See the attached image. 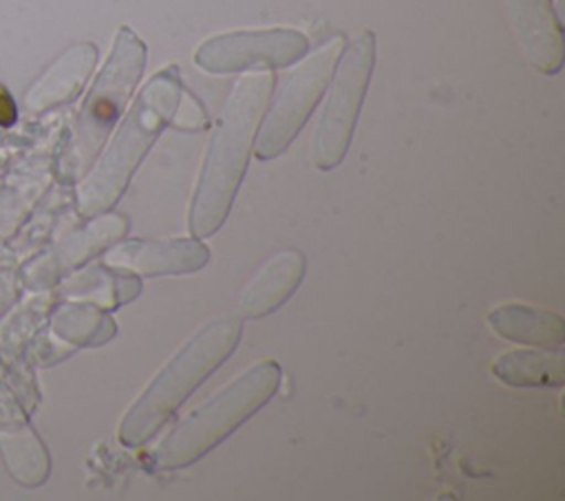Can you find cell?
<instances>
[{"label":"cell","instance_id":"cell-3","mask_svg":"<svg viewBox=\"0 0 565 501\" xmlns=\"http://www.w3.org/2000/svg\"><path fill=\"white\" fill-rule=\"evenodd\" d=\"M241 331L243 324L238 316H218L205 322L126 411L117 430L119 441L130 448L146 444L185 397L232 355Z\"/></svg>","mask_w":565,"mask_h":501},{"label":"cell","instance_id":"cell-7","mask_svg":"<svg viewBox=\"0 0 565 501\" xmlns=\"http://www.w3.org/2000/svg\"><path fill=\"white\" fill-rule=\"evenodd\" d=\"M342 35L331 38L287 75L256 137L258 159H274L294 141L327 88L335 60L342 53Z\"/></svg>","mask_w":565,"mask_h":501},{"label":"cell","instance_id":"cell-4","mask_svg":"<svg viewBox=\"0 0 565 501\" xmlns=\"http://www.w3.org/2000/svg\"><path fill=\"white\" fill-rule=\"evenodd\" d=\"M278 384L280 366L274 360L252 364L168 430L152 450L154 466L177 470L194 463L260 411Z\"/></svg>","mask_w":565,"mask_h":501},{"label":"cell","instance_id":"cell-2","mask_svg":"<svg viewBox=\"0 0 565 501\" xmlns=\"http://www.w3.org/2000/svg\"><path fill=\"white\" fill-rule=\"evenodd\" d=\"M181 95L183 84L177 66H166L148 79L117 135L77 185V212L82 216L108 212L119 201L137 166L179 110Z\"/></svg>","mask_w":565,"mask_h":501},{"label":"cell","instance_id":"cell-17","mask_svg":"<svg viewBox=\"0 0 565 501\" xmlns=\"http://www.w3.org/2000/svg\"><path fill=\"white\" fill-rule=\"evenodd\" d=\"M51 333L68 347H99L117 333V324L97 305L66 300L51 311Z\"/></svg>","mask_w":565,"mask_h":501},{"label":"cell","instance_id":"cell-19","mask_svg":"<svg viewBox=\"0 0 565 501\" xmlns=\"http://www.w3.org/2000/svg\"><path fill=\"white\" fill-rule=\"evenodd\" d=\"M18 296V280L13 274H0V316L11 307Z\"/></svg>","mask_w":565,"mask_h":501},{"label":"cell","instance_id":"cell-11","mask_svg":"<svg viewBox=\"0 0 565 501\" xmlns=\"http://www.w3.org/2000/svg\"><path fill=\"white\" fill-rule=\"evenodd\" d=\"M505 7L525 60L543 75L558 73L565 44L552 0H505Z\"/></svg>","mask_w":565,"mask_h":501},{"label":"cell","instance_id":"cell-10","mask_svg":"<svg viewBox=\"0 0 565 501\" xmlns=\"http://www.w3.org/2000/svg\"><path fill=\"white\" fill-rule=\"evenodd\" d=\"M210 260V249L196 236L174 238H132L113 245L104 263L137 276L190 274Z\"/></svg>","mask_w":565,"mask_h":501},{"label":"cell","instance_id":"cell-15","mask_svg":"<svg viewBox=\"0 0 565 501\" xmlns=\"http://www.w3.org/2000/svg\"><path fill=\"white\" fill-rule=\"evenodd\" d=\"M492 331L510 342L539 349H561L565 340V322L558 313L521 302H505L488 313Z\"/></svg>","mask_w":565,"mask_h":501},{"label":"cell","instance_id":"cell-1","mask_svg":"<svg viewBox=\"0 0 565 501\" xmlns=\"http://www.w3.org/2000/svg\"><path fill=\"white\" fill-rule=\"evenodd\" d=\"M271 88L274 77L269 73L245 75L236 82L212 132L192 196L188 216L192 236L203 238L214 234L230 214Z\"/></svg>","mask_w":565,"mask_h":501},{"label":"cell","instance_id":"cell-5","mask_svg":"<svg viewBox=\"0 0 565 501\" xmlns=\"http://www.w3.org/2000/svg\"><path fill=\"white\" fill-rule=\"evenodd\" d=\"M143 66L146 44L132 29L121 26L115 35L110 55L79 110L75 130L60 154L57 174L64 183L82 179L93 166L141 79Z\"/></svg>","mask_w":565,"mask_h":501},{"label":"cell","instance_id":"cell-9","mask_svg":"<svg viewBox=\"0 0 565 501\" xmlns=\"http://www.w3.org/2000/svg\"><path fill=\"white\" fill-rule=\"evenodd\" d=\"M82 230L68 234L55 247L38 256L22 271V283L29 289H49L60 283L66 274L75 271L95 254L117 243L128 232V218L117 212H102L90 216Z\"/></svg>","mask_w":565,"mask_h":501},{"label":"cell","instance_id":"cell-18","mask_svg":"<svg viewBox=\"0 0 565 501\" xmlns=\"http://www.w3.org/2000/svg\"><path fill=\"white\" fill-rule=\"evenodd\" d=\"M492 373L510 386H561L565 380V362L561 349L532 351L519 349L501 353L492 362Z\"/></svg>","mask_w":565,"mask_h":501},{"label":"cell","instance_id":"cell-20","mask_svg":"<svg viewBox=\"0 0 565 501\" xmlns=\"http://www.w3.org/2000/svg\"><path fill=\"white\" fill-rule=\"evenodd\" d=\"M18 119V108L9 90L0 84V126H11Z\"/></svg>","mask_w":565,"mask_h":501},{"label":"cell","instance_id":"cell-12","mask_svg":"<svg viewBox=\"0 0 565 501\" xmlns=\"http://www.w3.org/2000/svg\"><path fill=\"white\" fill-rule=\"evenodd\" d=\"M305 265V254L298 249H282L274 254L241 291L236 302L238 316L263 318L276 311L302 283Z\"/></svg>","mask_w":565,"mask_h":501},{"label":"cell","instance_id":"cell-13","mask_svg":"<svg viewBox=\"0 0 565 501\" xmlns=\"http://www.w3.org/2000/svg\"><path fill=\"white\" fill-rule=\"evenodd\" d=\"M95 64H97L95 44L79 42L66 49L24 93L26 110L38 115L71 102L84 88Z\"/></svg>","mask_w":565,"mask_h":501},{"label":"cell","instance_id":"cell-14","mask_svg":"<svg viewBox=\"0 0 565 501\" xmlns=\"http://www.w3.org/2000/svg\"><path fill=\"white\" fill-rule=\"evenodd\" d=\"M0 455L9 475L24 488H38L49 479L46 446L20 411L0 413Z\"/></svg>","mask_w":565,"mask_h":501},{"label":"cell","instance_id":"cell-8","mask_svg":"<svg viewBox=\"0 0 565 501\" xmlns=\"http://www.w3.org/2000/svg\"><path fill=\"white\" fill-rule=\"evenodd\" d=\"M307 49V35L296 29L232 31L207 38L196 49L194 62L207 73L280 68L298 62Z\"/></svg>","mask_w":565,"mask_h":501},{"label":"cell","instance_id":"cell-6","mask_svg":"<svg viewBox=\"0 0 565 501\" xmlns=\"http://www.w3.org/2000/svg\"><path fill=\"white\" fill-rule=\"evenodd\" d=\"M375 64V38L362 31L342 51L324 108L313 135V163L320 170L335 168L351 143L362 99Z\"/></svg>","mask_w":565,"mask_h":501},{"label":"cell","instance_id":"cell-16","mask_svg":"<svg viewBox=\"0 0 565 501\" xmlns=\"http://www.w3.org/2000/svg\"><path fill=\"white\" fill-rule=\"evenodd\" d=\"M141 291V276L113 265H90L64 276L60 294L68 300H82L102 309H115L135 300Z\"/></svg>","mask_w":565,"mask_h":501}]
</instances>
